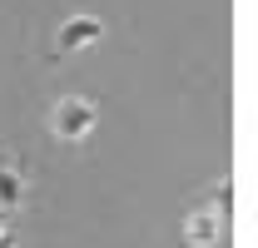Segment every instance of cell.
<instances>
[{
  "label": "cell",
  "mask_w": 258,
  "mask_h": 248,
  "mask_svg": "<svg viewBox=\"0 0 258 248\" xmlns=\"http://www.w3.org/2000/svg\"><path fill=\"white\" fill-rule=\"evenodd\" d=\"M99 129V109L85 99V94H64L60 104L50 109V134L64 139V144H85Z\"/></svg>",
  "instance_id": "cell-1"
},
{
  "label": "cell",
  "mask_w": 258,
  "mask_h": 248,
  "mask_svg": "<svg viewBox=\"0 0 258 248\" xmlns=\"http://www.w3.org/2000/svg\"><path fill=\"white\" fill-rule=\"evenodd\" d=\"M25 209V164L0 159V214H20Z\"/></svg>",
  "instance_id": "cell-3"
},
{
  "label": "cell",
  "mask_w": 258,
  "mask_h": 248,
  "mask_svg": "<svg viewBox=\"0 0 258 248\" xmlns=\"http://www.w3.org/2000/svg\"><path fill=\"white\" fill-rule=\"evenodd\" d=\"M0 248H15V233H10V223H0Z\"/></svg>",
  "instance_id": "cell-5"
},
{
  "label": "cell",
  "mask_w": 258,
  "mask_h": 248,
  "mask_svg": "<svg viewBox=\"0 0 258 248\" xmlns=\"http://www.w3.org/2000/svg\"><path fill=\"white\" fill-rule=\"evenodd\" d=\"M184 238H189L194 248H214V243H219V214H209V209L189 214V223H184Z\"/></svg>",
  "instance_id": "cell-4"
},
{
  "label": "cell",
  "mask_w": 258,
  "mask_h": 248,
  "mask_svg": "<svg viewBox=\"0 0 258 248\" xmlns=\"http://www.w3.org/2000/svg\"><path fill=\"white\" fill-rule=\"evenodd\" d=\"M104 40V25H99V15H70L55 35V45H60V55H80V50H90Z\"/></svg>",
  "instance_id": "cell-2"
}]
</instances>
